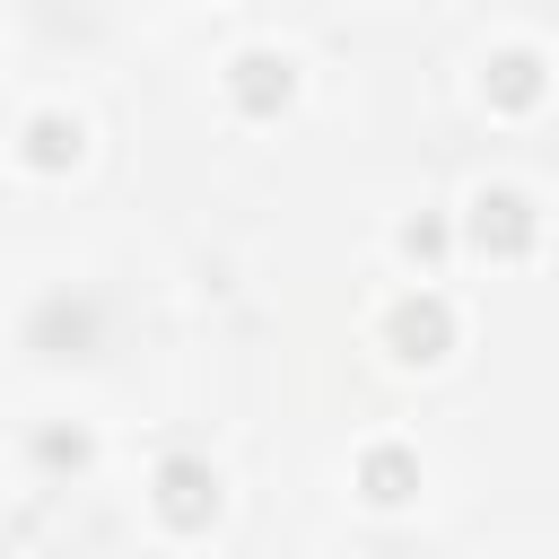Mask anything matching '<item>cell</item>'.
Wrapping results in <instances>:
<instances>
[{
    "label": "cell",
    "instance_id": "6",
    "mask_svg": "<svg viewBox=\"0 0 559 559\" xmlns=\"http://www.w3.org/2000/svg\"><path fill=\"white\" fill-rule=\"evenodd\" d=\"M87 157V122L70 114V105H35L26 122H17V166L26 175H70Z\"/></svg>",
    "mask_w": 559,
    "mask_h": 559
},
{
    "label": "cell",
    "instance_id": "3",
    "mask_svg": "<svg viewBox=\"0 0 559 559\" xmlns=\"http://www.w3.org/2000/svg\"><path fill=\"white\" fill-rule=\"evenodd\" d=\"M148 507H157L166 533H210V524L227 515V480H218L210 454L175 445V454H157V472H148Z\"/></svg>",
    "mask_w": 559,
    "mask_h": 559
},
{
    "label": "cell",
    "instance_id": "4",
    "mask_svg": "<svg viewBox=\"0 0 559 559\" xmlns=\"http://www.w3.org/2000/svg\"><path fill=\"white\" fill-rule=\"evenodd\" d=\"M384 349L402 358V367H437L454 341H463V314H454V297L445 288H402L393 306H384Z\"/></svg>",
    "mask_w": 559,
    "mask_h": 559
},
{
    "label": "cell",
    "instance_id": "5",
    "mask_svg": "<svg viewBox=\"0 0 559 559\" xmlns=\"http://www.w3.org/2000/svg\"><path fill=\"white\" fill-rule=\"evenodd\" d=\"M218 87H227V105H236L245 122H271V114H288V96H297V52H288V44H236L227 70H218Z\"/></svg>",
    "mask_w": 559,
    "mask_h": 559
},
{
    "label": "cell",
    "instance_id": "9",
    "mask_svg": "<svg viewBox=\"0 0 559 559\" xmlns=\"http://www.w3.org/2000/svg\"><path fill=\"white\" fill-rule=\"evenodd\" d=\"M26 454H35V472H87V463H96V437H87L79 419H44V428L26 437Z\"/></svg>",
    "mask_w": 559,
    "mask_h": 559
},
{
    "label": "cell",
    "instance_id": "10",
    "mask_svg": "<svg viewBox=\"0 0 559 559\" xmlns=\"http://www.w3.org/2000/svg\"><path fill=\"white\" fill-rule=\"evenodd\" d=\"M393 245H402V253H411V262H437V253H445V245H454V227H445V218H428V210H419V218H402V227H393Z\"/></svg>",
    "mask_w": 559,
    "mask_h": 559
},
{
    "label": "cell",
    "instance_id": "7",
    "mask_svg": "<svg viewBox=\"0 0 559 559\" xmlns=\"http://www.w3.org/2000/svg\"><path fill=\"white\" fill-rule=\"evenodd\" d=\"M480 96H489L498 114H533V105L550 96V61H542L533 44H498V52L480 61Z\"/></svg>",
    "mask_w": 559,
    "mask_h": 559
},
{
    "label": "cell",
    "instance_id": "1",
    "mask_svg": "<svg viewBox=\"0 0 559 559\" xmlns=\"http://www.w3.org/2000/svg\"><path fill=\"white\" fill-rule=\"evenodd\" d=\"M26 349H35L44 367L96 358V349H105V297H96L87 280H52V288L26 306Z\"/></svg>",
    "mask_w": 559,
    "mask_h": 559
},
{
    "label": "cell",
    "instance_id": "2",
    "mask_svg": "<svg viewBox=\"0 0 559 559\" xmlns=\"http://www.w3.org/2000/svg\"><path fill=\"white\" fill-rule=\"evenodd\" d=\"M463 245L480 262H533L542 253V201L524 183H480L463 201Z\"/></svg>",
    "mask_w": 559,
    "mask_h": 559
},
{
    "label": "cell",
    "instance_id": "8",
    "mask_svg": "<svg viewBox=\"0 0 559 559\" xmlns=\"http://www.w3.org/2000/svg\"><path fill=\"white\" fill-rule=\"evenodd\" d=\"M349 480H358L367 507H411V498H419V454H411L402 437H376V445H358Z\"/></svg>",
    "mask_w": 559,
    "mask_h": 559
}]
</instances>
